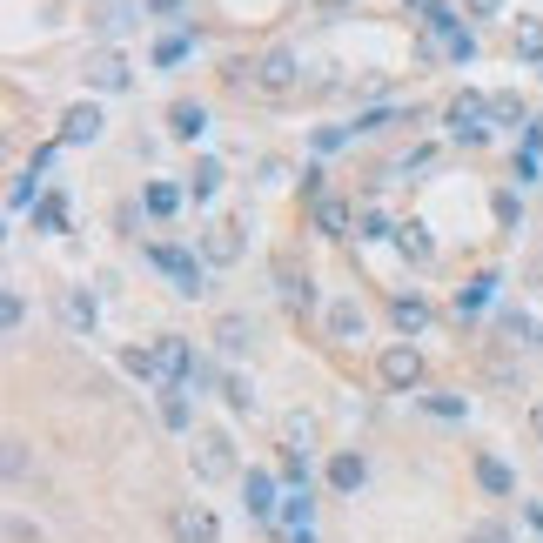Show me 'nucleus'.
Instances as JSON below:
<instances>
[{"instance_id":"9d476101","label":"nucleus","mask_w":543,"mask_h":543,"mask_svg":"<svg viewBox=\"0 0 543 543\" xmlns=\"http://www.w3.org/2000/svg\"><path fill=\"white\" fill-rule=\"evenodd\" d=\"M476 114H483V101H476V94H463V101L450 108V135H456V141H470V148L483 141V128H476Z\"/></svg>"},{"instance_id":"4468645a","label":"nucleus","mask_w":543,"mask_h":543,"mask_svg":"<svg viewBox=\"0 0 543 543\" xmlns=\"http://www.w3.org/2000/svg\"><path fill=\"white\" fill-rule=\"evenodd\" d=\"M476 483H483V490H490V497H510V490H517V476L503 470L497 456H476Z\"/></svg>"},{"instance_id":"f3484780","label":"nucleus","mask_w":543,"mask_h":543,"mask_svg":"<svg viewBox=\"0 0 543 543\" xmlns=\"http://www.w3.org/2000/svg\"><path fill=\"white\" fill-rule=\"evenodd\" d=\"M168 121H175V135H181V141H202L208 108H195V101H175V114H168Z\"/></svg>"},{"instance_id":"f8f14e48","label":"nucleus","mask_w":543,"mask_h":543,"mask_svg":"<svg viewBox=\"0 0 543 543\" xmlns=\"http://www.w3.org/2000/svg\"><path fill=\"white\" fill-rule=\"evenodd\" d=\"M275 282H282V302H289V309H316V282H309V275L275 269Z\"/></svg>"},{"instance_id":"412c9836","label":"nucleus","mask_w":543,"mask_h":543,"mask_svg":"<svg viewBox=\"0 0 543 543\" xmlns=\"http://www.w3.org/2000/svg\"><path fill=\"white\" fill-rule=\"evenodd\" d=\"M242 255V235L235 228H208V262H235Z\"/></svg>"},{"instance_id":"423d86ee","label":"nucleus","mask_w":543,"mask_h":543,"mask_svg":"<svg viewBox=\"0 0 543 543\" xmlns=\"http://www.w3.org/2000/svg\"><path fill=\"white\" fill-rule=\"evenodd\" d=\"M242 503H249V517H275V476L249 470V476H242Z\"/></svg>"},{"instance_id":"dca6fc26","label":"nucleus","mask_w":543,"mask_h":543,"mask_svg":"<svg viewBox=\"0 0 543 543\" xmlns=\"http://www.w3.org/2000/svg\"><path fill=\"white\" fill-rule=\"evenodd\" d=\"M329 336L336 342H362V309L356 302H336V309H329Z\"/></svg>"},{"instance_id":"a211bd4d","label":"nucleus","mask_w":543,"mask_h":543,"mask_svg":"<svg viewBox=\"0 0 543 543\" xmlns=\"http://www.w3.org/2000/svg\"><path fill=\"white\" fill-rule=\"evenodd\" d=\"M389 316H396V329H423V322H430V302H423V295H396Z\"/></svg>"},{"instance_id":"c85d7f7f","label":"nucleus","mask_w":543,"mask_h":543,"mask_svg":"<svg viewBox=\"0 0 543 543\" xmlns=\"http://www.w3.org/2000/svg\"><path fill=\"white\" fill-rule=\"evenodd\" d=\"M517 54H543V27H523V34H517Z\"/></svg>"},{"instance_id":"6e6552de","label":"nucleus","mask_w":543,"mask_h":543,"mask_svg":"<svg viewBox=\"0 0 543 543\" xmlns=\"http://www.w3.org/2000/svg\"><path fill=\"white\" fill-rule=\"evenodd\" d=\"M249 342H255V322L249 316H222V322H215V349H222V356H242Z\"/></svg>"},{"instance_id":"f03ea898","label":"nucleus","mask_w":543,"mask_h":543,"mask_svg":"<svg viewBox=\"0 0 543 543\" xmlns=\"http://www.w3.org/2000/svg\"><path fill=\"white\" fill-rule=\"evenodd\" d=\"M383 383L389 389H416V383H423V356H416L409 342H389V349H383Z\"/></svg>"},{"instance_id":"bb28decb","label":"nucleus","mask_w":543,"mask_h":543,"mask_svg":"<svg viewBox=\"0 0 543 543\" xmlns=\"http://www.w3.org/2000/svg\"><path fill=\"white\" fill-rule=\"evenodd\" d=\"M175 202H181V195L168 188V181H155V188H148V208H155V215H175Z\"/></svg>"},{"instance_id":"c756f323","label":"nucleus","mask_w":543,"mask_h":543,"mask_svg":"<svg viewBox=\"0 0 543 543\" xmlns=\"http://www.w3.org/2000/svg\"><path fill=\"white\" fill-rule=\"evenodd\" d=\"M530 430H537V443H543V396H537V409H530Z\"/></svg>"},{"instance_id":"ddd939ff","label":"nucleus","mask_w":543,"mask_h":543,"mask_svg":"<svg viewBox=\"0 0 543 543\" xmlns=\"http://www.w3.org/2000/svg\"><path fill=\"white\" fill-rule=\"evenodd\" d=\"M396 242H403V255L416 262V269L436 255V242H430V228H423V222H403V228H396Z\"/></svg>"},{"instance_id":"4be33fe9","label":"nucleus","mask_w":543,"mask_h":543,"mask_svg":"<svg viewBox=\"0 0 543 543\" xmlns=\"http://www.w3.org/2000/svg\"><path fill=\"white\" fill-rule=\"evenodd\" d=\"M121 362H128V376H141V383H155V376H161V356H155V349H128Z\"/></svg>"},{"instance_id":"aec40b11","label":"nucleus","mask_w":543,"mask_h":543,"mask_svg":"<svg viewBox=\"0 0 543 543\" xmlns=\"http://www.w3.org/2000/svg\"><path fill=\"white\" fill-rule=\"evenodd\" d=\"M316 228H322V235H342V228H349V202L322 195V202H316Z\"/></svg>"},{"instance_id":"b1692460","label":"nucleus","mask_w":543,"mask_h":543,"mask_svg":"<svg viewBox=\"0 0 543 543\" xmlns=\"http://www.w3.org/2000/svg\"><path fill=\"white\" fill-rule=\"evenodd\" d=\"M463 543H517V537H510V523L490 517V523H470V537H463Z\"/></svg>"},{"instance_id":"cd10ccee","label":"nucleus","mask_w":543,"mask_h":543,"mask_svg":"<svg viewBox=\"0 0 543 543\" xmlns=\"http://www.w3.org/2000/svg\"><path fill=\"white\" fill-rule=\"evenodd\" d=\"M430 409H436V416H463V396H450V389H436V396H430Z\"/></svg>"},{"instance_id":"2eb2a0df","label":"nucleus","mask_w":543,"mask_h":543,"mask_svg":"<svg viewBox=\"0 0 543 543\" xmlns=\"http://www.w3.org/2000/svg\"><path fill=\"white\" fill-rule=\"evenodd\" d=\"M362 476H369V463H362L356 450H342L336 463H329V483H336V490H362Z\"/></svg>"},{"instance_id":"7ed1b4c3","label":"nucleus","mask_w":543,"mask_h":543,"mask_svg":"<svg viewBox=\"0 0 543 543\" xmlns=\"http://www.w3.org/2000/svg\"><path fill=\"white\" fill-rule=\"evenodd\" d=\"M295 74H302V61H295L289 47H269V54H262V68H255V81H262L269 94H282V88H295Z\"/></svg>"},{"instance_id":"20e7f679","label":"nucleus","mask_w":543,"mask_h":543,"mask_svg":"<svg viewBox=\"0 0 543 543\" xmlns=\"http://www.w3.org/2000/svg\"><path fill=\"white\" fill-rule=\"evenodd\" d=\"M155 262H161V269H175V295H188V302H195V295H208V275L195 269L181 249H155Z\"/></svg>"},{"instance_id":"f257e3e1","label":"nucleus","mask_w":543,"mask_h":543,"mask_svg":"<svg viewBox=\"0 0 543 543\" xmlns=\"http://www.w3.org/2000/svg\"><path fill=\"white\" fill-rule=\"evenodd\" d=\"M195 476L202 483H228L235 476V443L222 430H195Z\"/></svg>"},{"instance_id":"1a4fd4ad","label":"nucleus","mask_w":543,"mask_h":543,"mask_svg":"<svg viewBox=\"0 0 543 543\" xmlns=\"http://www.w3.org/2000/svg\"><path fill=\"white\" fill-rule=\"evenodd\" d=\"M88 81H94L101 94L128 88V61H121V54H94V61H88Z\"/></svg>"},{"instance_id":"9b49d317","label":"nucleus","mask_w":543,"mask_h":543,"mask_svg":"<svg viewBox=\"0 0 543 543\" xmlns=\"http://www.w3.org/2000/svg\"><path fill=\"white\" fill-rule=\"evenodd\" d=\"M61 322H68V329H94V295L88 289H61Z\"/></svg>"},{"instance_id":"393cba45","label":"nucleus","mask_w":543,"mask_h":543,"mask_svg":"<svg viewBox=\"0 0 543 543\" xmlns=\"http://www.w3.org/2000/svg\"><path fill=\"white\" fill-rule=\"evenodd\" d=\"M161 423H168V430H188V403H181V389L161 396Z\"/></svg>"},{"instance_id":"a878e982","label":"nucleus","mask_w":543,"mask_h":543,"mask_svg":"<svg viewBox=\"0 0 543 543\" xmlns=\"http://www.w3.org/2000/svg\"><path fill=\"white\" fill-rule=\"evenodd\" d=\"M215 181H222V168H215V161H202V168H195V202H208V195H215Z\"/></svg>"},{"instance_id":"39448f33","label":"nucleus","mask_w":543,"mask_h":543,"mask_svg":"<svg viewBox=\"0 0 543 543\" xmlns=\"http://www.w3.org/2000/svg\"><path fill=\"white\" fill-rule=\"evenodd\" d=\"M175 537L181 543H215L222 530H215V517H208L202 503H188V510H175Z\"/></svg>"},{"instance_id":"0eeeda50","label":"nucleus","mask_w":543,"mask_h":543,"mask_svg":"<svg viewBox=\"0 0 543 543\" xmlns=\"http://www.w3.org/2000/svg\"><path fill=\"white\" fill-rule=\"evenodd\" d=\"M155 356H161V376H175V383H195V362H188V342H181V336H161V342H155Z\"/></svg>"},{"instance_id":"6ab92c4d","label":"nucleus","mask_w":543,"mask_h":543,"mask_svg":"<svg viewBox=\"0 0 543 543\" xmlns=\"http://www.w3.org/2000/svg\"><path fill=\"white\" fill-rule=\"evenodd\" d=\"M61 135H68V141H94V135H101V114H94V108H68Z\"/></svg>"},{"instance_id":"5701e85b","label":"nucleus","mask_w":543,"mask_h":543,"mask_svg":"<svg viewBox=\"0 0 543 543\" xmlns=\"http://www.w3.org/2000/svg\"><path fill=\"white\" fill-rule=\"evenodd\" d=\"M222 403H228V409H255V389H249V376H222Z\"/></svg>"}]
</instances>
